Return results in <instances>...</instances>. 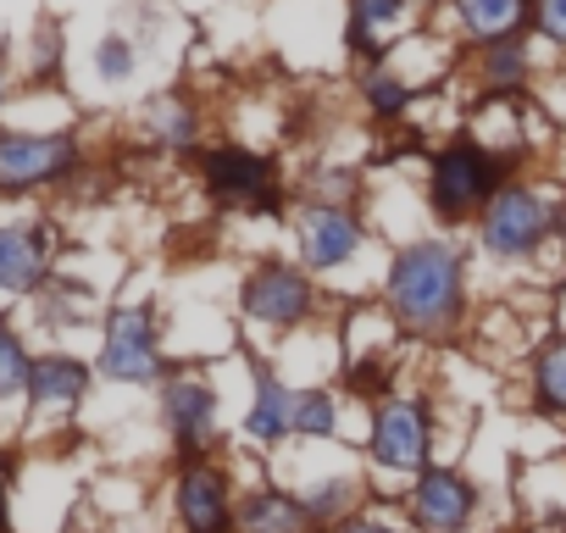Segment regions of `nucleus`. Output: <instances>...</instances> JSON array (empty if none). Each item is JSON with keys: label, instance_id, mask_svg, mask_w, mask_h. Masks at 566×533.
Instances as JSON below:
<instances>
[{"label": "nucleus", "instance_id": "f257e3e1", "mask_svg": "<svg viewBox=\"0 0 566 533\" xmlns=\"http://www.w3.org/2000/svg\"><path fill=\"white\" fill-rule=\"evenodd\" d=\"M472 279H478V261H472L467 233L428 228V233H411V239L389 244L378 301L400 323L406 339L450 345L472 328V312H478Z\"/></svg>", "mask_w": 566, "mask_h": 533}, {"label": "nucleus", "instance_id": "f03ea898", "mask_svg": "<svg viewBox=\"0 0 566 533\" xmlns=\"http://www.w3.org/2000/svg\"><path fill=\"white\" fill-rule=\"evenodd\" d=\"M283 239H290L283 250H290L334 301L339 295L378 301L384 266H389V239L378 233L367 206H328V200L295 195V211H290Z\"/></svg>", "mask_w": 566, "mask_h": 533}, {"label": "nucleus", "instance_id": "7ed1b4c3", "mask_svg": "<svg viewBox=\"0 0 566 533\" xmlns=\"http://www.w3.org/2000/svg\"><path fill=\"white\" fill-rule=\"evenodd\" d=\"M334 295L306 273L290 250H261L244 261V273L233 284V323L250 345H261V356L283 351L290 339L312 334L328 323Z\"/></svg>", "mask_w": 566, "mask_h": 533}, {"label": "nucleus", "instance_id": "20e7f679", "mask_svg": "<svg viewBox=\"0 0 566 533\" xmlns=\"http://www.w3.org/2000/svg\"><path fill=\"white\" fill-rule=\"evenodd\" d=\"M444 445V406L428 384H400L389 400H378L367 417H361V461L378 483V500H400L406 483H417L439 456Z\"/></svg>", "mask_w": 566, "mask_h": 533}, {"label": "nucleus", "instance_id": "39448f33", "mask_svg": "<svg viewBox=\"0 0 566 533\" xmlns=\"http://www.w3.org/2000/svg\"><path fill=\"white\" fill-rule=\"evenodd\" d=\"M560 189H566V184H549L544 173L511 178V184L483 206V217L467 228L472 261H489L494 273H511V279L549 273V244H555Z\"/></svg>", "mask_w": 566, "mask_h": 533}, {"label": "nucleus", "instance_id": "423d86ee", "mask_svg": "<svg viewBox=\"0 0 566 533\" xmlns=\"http://www.w3.org/2000/svg\"><path fill=\"white\" fill-rule=\"evenodd\" d=\"M511 178H522V173L500 150H489L483 139H472L467 128H450L444 139H433L422 150V167H417V189H422L428 222L444 228V233H467L483 217V206Z\"/></svg>", "mask_w": 566, "mask_h": 533}, {"label": "nucleus", "instance_id": "0eeeda50", "mask_svg": "<svg viewBox=\"0 0 566 533\" xmlns=\"http://www.w3.org/2000/svg\"><path fill=\"white\" fill-rule=\"evenodd\" d=\"M195 184L217 211H239L244 222H277L290 228L295 211V178L283 173L277 150L255 139H211L195 156Z\"/></svg>", "mask_w": 566, "mask_h": 533}, {"label": "nucleus", "instance_id": "6e6552de", "mask_svg": "<svg viewBox=\"0 0 566 533\" xmlns=\"http://www.w3.org/2000/svg\"><path fill=\"white\" fill-rule=\"evenodd\" d=\"M272 472L306 500V511L317 516L323 533L378 500V483H373L361 450H350V445H290L272 461Z\"/></svg>", "mask_w": 566, "mask_h": 533}, {"label": "nucleus", "instance_id": "1a4fd4ad", "mask_svg": "<svg viewBox=\"0 0 566 533\" xmlns=\"http://www.w3.org/2000/svg\"><path fill=\"white\" fill-rule=\"evenodd\" d=\"M178 356L167 351V317L156 301H112L101 317L95 373L117 389H161Z\"/></svg>", "mask_w": 566, "mask_h": 533}, {"label": "nucleus", "instance_id": "9d476101", "mask_svg": "<svg viewBox=\"0 0 566 533\" xmlns=\"http://www.w3.org/2000/svg\"><path fill=\"white\" fill-rule=\"evenodd\" d=\"M156 428L172 450V461L184 456H222L228 450V395L222 378L200 362H178L167 373V384L156 389Z\"/></svg>", "mask_w": 566, "mask_h": 533}, {"label": "nucleus", "instance_id": "9b49d317", "mask_svg": "<svg viewBox=\"0 0 566 533\" xmlns=\"http://www.w3.org/2000/svg\"><path fill=\"white\" fill-rule=\"evenodd\" d=\"M90 167L84 134L67 128H0V200L73 189Z\"/></svg>", "mask_w": 566, "mask_h": 533}, {"label": "nucleus", "instance_id": "f8f14e48", "mask_svg": "<svg viewBox=\"0 0 566 533\" xmlns=\"http://www.w3.org/2000/svg\"><path fill=\"white\" fill-rule=\"evenodd\" d=\"M244 472L233 456H184L167 472V527L172 533H233Z\"/></svg>", "mask_w": 566, "mask_h": 533}, {"label": "nucleus", "instance_id": "ddd939ff", "mask_svg": "<svg viewBox=\"0 0 566 533\" xmlns=\"http://www.w3.org/2000/svg\"><path fill=\"white\" fill-rule=\"evenodd\" d=\"M244 362V400H239V450L272 467L295 445V378L272 356L239 351Z\"/></svg>", "mask_w": 566, "mask_h": 533}, {"label": "nucleus", "instance_id": "4468645a", "mask_svg": "<svg viewBox=\"0 0 566 533\" xmlns=\"http://www.w3.org/2000/svg\"><path fill=\"white\" fill-rule=\"evenodd\" d=\"M395 505L411 533H478V522L489 516V489L461 461H433L417 483L400 489Z\"/></svg>", "mask_w": 566, "mask_h": 533}, {"label": "nucleus", "instance_id": "2eb2a0df", "mask_svg": "<svg viewBox=\"0 0 566 533\" xmlns=\"http://www.w3.org/2000/svg\"><path fill=\"white\" fill-rule=\"evenodd\" d=\"M433 18V0H345V67L367 73Z\"/></svg>", "mask_w": 566, "mask_h": 533}, {"label": "nucleus", "instance_id": "dca6fc26", "mask_svg": "<svg viewBox=\"0 0 566 533\" xmlns=\"http://www.w3.org/2000/svg\"><path fill=\"white\" fill-rule=\"evenodd\" d=\"M428 29L444 34L461 56L511 45V40H533V0H433Z\"/></svg>", "mask_w": 566, "mask_h": 533}, {"label": "nucleus", "instance_id": "f3484780", "mask_svg": "<svg viewBox=\"0 0 566 533\" xmlns=\"http://www.w3.org/2000/svg\"><path fill=\"white\" fill-rule=\"evenodd\" d=\"M549 73V56L533 40H511V45H489V51H467L455 67V90H467V106L478 101H516L533 95Z\"/></svg>", "mask_w": 566, "mask_h": 533}, {"label": "nucleus", "instance_id": "a211bd4d", "mask_svg": "<svg viewBox=\"0 0 566 533\" xmlns=\"http://www.w3.org/2000/svg\"><path fill=\"white\" fill-rule=\"evenodd\" d=\"M134 134H139L145 150H156V156H167V161H189V167H195V156L211 145V134H206V106H200L184 84L150 90L145 106L134 112Z\"/></svg>", "mask_w": 566, "mask_h": 533}, {"label": "nucleus", "instance_id": "6ab92c4d", "mask_svg": "<svg viewBox=\"0 0 566 533\" xmlns=\"http://www.w3.org/2000/svg\"><path fill=\"white\" fill-rule=\"evenodd\" d=\"M51 279H56V222L51 217L0 222V295L34 301Z\"/></svg>", "mask_w": 566, "mask_h": 533}, {"label": "nucleus", "instance_id": "aec40b11", "mask_svg": "<svg viewBox=\"0 0 566 533\" xmlns=\"http://www.w3.org/2000/svg\"><path fill=\"white\" fill-rule=\"evenodd\" d=\"M95 362H84V356H73V351H40L34 356V373H29V417L34 422H73L78 411H84V400H90V389H95Z\"/></svg>", "mask_w": 566, "mask_h": 533}, {"label": "nucleus", "instance_id": "412c9836", "mask_svg": "<svg viewBox=\"0 0 566 533\" xmlns=\"http://www.w3.org/2000/svg\"><path fill=\"white\" fill-rule=\"evenodd\" d=\"M233 533H323V527H317V516L306 511V500L290 483H283L272 467H261L239 489V522H233Z\"/></svg>", "mask_w": 566, "mask_h": 533}, {"label": "nucleus", "instance_id": "4be33fe9", "mask_svg": "<svg viewBox=\"0 0 566 533\" xmlns=\"http://www.w3.org/2000/svg\"><path fill=\"white\" fill-rule=\"evenodd\" d=\"M522 373H527V411L544 422H566V328H549L522 362Z\"/></svg>", "mask_w": 566, "mask_h": 533}, {"label": "nucleus", "instance_id": "5701e85b", "mask_svg": "<svg viewBox=\"0 0 566 533\" xmlns=\"http://www.w3.org/2000/svg\"><path fill=\"white\" fill-rule=\"evenodd\" d=\"M345 411L339 384H295V445H345Z\"/></svg>", "mask_w": 566, "mask_h": 533}, {"label": "nucleus", "instance_id": "b1692460", "mask_svg": "<svg viewBox=\"0 0 566 533\" xmlns=\"http://www.w3.org/2000/svg\"><path fill=\"white\" fill-rule=\"evenodd\" d=\"M522 516L533 533H566V456L533 461L522 472Z\"/></svg>", "mask_w": 566, "mask_h": 533}, {"label": "nucleus", "instance_id": "393cba45", "mask_svg": "<svg viewBox=\"0 0 566 533\" xmlns=\"http://www.w3.org/2000/svg\"><path fill=\"white\" fill-rule=\"evenodd\" d=\"M34 312H40V323H45V328H84V323L106 317V312H101V295H95L90 284L67 279L62 266H56V279L34 295Z\"/></svg>", "mask_w": 566, "mask_h": 533}, {"label": "nucleus", "instance_id": "a878e982", "mask_svg": "<svg viewBox=\"0 0 566 533\" xmlns=\"http://www.w3.org/2000/svg\"><path fill=\"white\" fill-rule=\"evenodd\" d=\"M67 73V34L56 18H40L29 29V45H23V84L29 90H56Z\"/></svg>", "mask_w": 566, "mask_h": 533}, {"label": "nucleus", "instance_id": "bb28decb", "mask_svg": "<svg viewBox=\"0 0 566 533\" xmlns=\"http://www.w3.org/2000/svg\"><path fill=\"white\" fill-rule=\"evenodd\" d=\"M90 67H95V79H101L106 90H128V84L139 79V67H145V45H139V34H128V29L101 34L95 51H90Z\"/></svg>", "mask_w": 566, "mask_h": 533}, {"label": "nucleus", "instance_id": "cd10ccee", "mask_svg": "<svg viewBox=\"0 0 566 533\" xmlns=\"http://www.w3.org/2000/svg\"><path fill=\"white\" fill-rule=\"evenodd\" d=\"M29 373H34V351H29L23 328L0 312V406L29 400Z\"/></svg>", "mask_w": 566, "mask_h": 533}, {"label": "nucleus", "instance_id": "c85d7f7f", "mask_svg": "<svg viewBox=\"0 0 566 533\" xmlns=\"http://www.w3.org/2000/svg\"><path fill=\"white\" fill-rule=\"evenodd\" d=\"M533 45L549 67H566V0H533Z\"/></svg>", "mask_w": 566, "mask_h": 533}, {"label": "nucleus", "instance_id": "c756f323", "mask_svg": "<svg viewBox=\"0 0 566 533\" xmlns=\"http://www.w3.org/2000/svg\"><path fill=\"white\" fill-rule=\"evenodd\" d=\"M328 533H411V522L400 516V505H395V500H373L367 511H356V516L334 522Z\"/></svg>", "mask_w": 566, "mask_h": 533}, {"label": "nucleus", "instance_id": "7c9ffc66", "mask_svg": "<svg viewBox=\"0 0 566 533\" xmlns=\"http://www.w3.org/2000/svg\"><path fill=\"white\" fill-rule=\"evenodd\" d=\"M549 284H566V189H560V211H555V244H549Z\"/></svg>", "mask_w": 566, "mask_h": 533}, {"label": "nucleus", "instance_id": "2f4dec72", "mask_svg": "<svg viewBox=\"0 0 566 533\" xmlns=\"http://www.w3.org/2000/svg\"><path fill=\"white\" fill-rule=\"evenodd\" d=\"M7 106H12V79H7V67H0V117H7Z\"/></svg>", "mask_w": 566, "mask_h": 533}, {"label": "nucleus", "instance_id": "473e14b6", "mask_svg": "<svg viewBox=\"0 0 566 533\" xmlns=\"http://www.w3.org/2000/svg\"><path fill=\"white\" fill-rule=\"evenodd\" d=\"M560 328H566V284H560Z\"/></svg>", "mask_w": 566, "mask_h": 533}, {"label": "nucleus", "instance_id": "72a5a7b5", "mask_svg": "<svg viewBox=\"0 0 566 533\" xmlns=\"http://www.w3.org/2000/svg\"><path fill=\"white\" fill-rule=\"evenodd\" d=\"M233 7H250V0H233Z\"/></svg>", "mask_w": 566, "mask_h": 533}, {"label": "nucleus", "instance_id": "f704fd0d", "mask_svg": "<svg viewBox=\"0 0 566 533\" xmlns=\"http://www.w3.org/2000/svg\"><path fill=\"white\" fill-rule=\"evenodd\" d=\"M167 533H172V527H167Z\"/></svg>", "mask_w": 566, "mask_h": 533}]
</instances>
